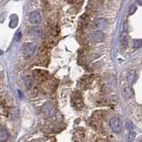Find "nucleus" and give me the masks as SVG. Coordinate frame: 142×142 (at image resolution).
<instances>
[{
	"instance_id": "nucleus-5",
	"label": "nucleus",
	"mask_w": 142,
	"mask_h": 142,
	"mask_svg": "<svg viewBox=\"0 0 142 142\" xmlns=\"http://www.w3.org/2000/svg\"><path fill=\"white\" fill-rule=\"evenodd\" d=\"M36 49H37V45H36V44H34V43H29V44H28L24 48L25 56L26 57H30L31 55H33L35 53V51H36Z\"/></svg>"
},
{
	"instance_id": "nucleus-9",
	"label": "nucleus",
	"mask_w": 142,
	"mask_h": 142,
	"mask_svg": "<svg viewBox=\"0 0 142 142\" xmlns=\"http://www.w3.org/2000/svg\"><path fill=\"white\" fill-rule=\"evenodd\" d=\"M137 80V73L135 70H131L128 74V81L131 84H134Z\"/></svg>"
},
{
	"instance_id": "nucleus-2",
	"label": "nucleus",
	"mask_w": 142,
	"mask_h": 142,
	"mask_svg": "<svg viewBox=\"0 0 142 142\" xmlns=\"http://www.w3.org/2000/svg\"><path fill=\"white\" fill-rule=\"evenodd\" d=\"M41 15L37 11L31 12L28 15V21L29 22L33 25H38L40 22H41Z\"/></svg>"
},
{
	"instance_id": "nucleus-12",
	"label": "nucleus",
	"mask_w": 142,
	"mask_h": 142,
	"mask_svg": "<svg viewBox=\"0 0 142 142\" xmlns=\"http://www.w3.org/2000/svg\"><path fill=\"white\" fill-rule=\"evenodd\" d=\"M18 25V18L15 14H13V17L11 18V21H10V27L11 28H15L16 26Z\"/></svg>"
},
{
	"instance_id": "nucleus-19",
	"label": "nucleus",
	"mask_w": 142,
	"mask_h": 142,
	"mask_svg": "<svg viewBox=\"0 0 142 142\" xmlns=\"http://www.w3.org/2000/svg\"><path fill=\"white\" fill-rule=\"evenodd\" d=\"M21 38V31H18V32L15 34V37H14V40H15V41H20Z\"/></svg>"
},
{
	"instance_id": "nucleus-14",
	"label": "nucleus",
	"mask_w": 142,
	"mask_h": 142,
	"mask_svg": "<svg viewBox=\"0 0 142 142\" xmlns=\"http://www.w3.org/2000/svg\"><path fill=\"white\" fill-rule=\"evenodd\" d=\"M121 43H122V44L124 47L127 46V44H128V37H127L126 35H123L122 37H121Z\"/></svg>"
},
{
	"instance_id": "nucleus-1",
	"label": "nucleus",
	"mask_w": 142,
	"mask_h": 142,
	"mask_svg": "<svg viewBox=\"0 0 142 142\" xmlns=\"http://www.w3.org/2000/svg\"><path fill=\"white\" fill-rule=\"evenodd\" d=\"M110 127L113 131L115 132H120L122 131V123L119 118L117 117H112L109 121Z\"/></svg>"
},
{
	"instance_id": "nucleus-16",
	"label": "nucleus",
	"mask_w": 142,
	"mask_h": 142,
	"mask_svg": "<svg viewBox=\"0 0 142 142\" xmlns=\"http://www.w3.org/2000/svg\"><path fill=\"white\" fill-rule=\"evenodd\" d=\"M125 128H126L128 131H132L134 128V125L132 124V123L131 121H127L126 124H125Z\"/></svg>"
},
{
	"instance_id": "nucleus-3",
	"label": "nucleus",
	"mask_w": 142,
	"mask_h": 142,
	"mask_svg": "<svg viewBox=\"0 0 142 142\" xmlns=\"http://www.w3.org/2000/svg\"><path fill=\"white\" fill-rule=\"evenodd\" d=\"M90 38H91L92 41L99 43L102 42L105 39V35H104L103 32L99 31V30H97V31H93L90 34Z\"/></svg>"
},
{
	"instance_id": "nucleus-20",
	"label": "nucleus",
	"mask_w": 142,
	"mask_h": 142,
	"mask_svg": "<svg viewBox=\"0 0 142 142\" xmlns=\"http://www.w3.org/2000/svg\"><path fill=\"white\" fill-rule=\"evenodd\" d=\"M138 1V4H140V6H142V0H137Z\"/></svg>"
},
{
	"instance_id": "nucleus-21",
	"label": "nucleus",
	"mask_w": 142,
	"mask_h": 142,
	"mask_svg": "<svg viewBox=\"0 0 142 142\" xmlns=\"http://www.w3.org/2000/svg\"><path fill=\"white\" fill-rule=\"evenodd\" d=\"M2 54H3V51H2V50L0 49V55H2Z\"/></svg>"
},
{
	"instance_id": "nucleus-18",
	"label": "nucleus",
	"mask_w": 142,
	"mask_h": 142,
	"mask_svg": "<svg viewBox=\"0 0 142 142\" xmlns=\"http://www.w3.org/2000/svg\"><path fill=\"white\" fill-rule=\"evenodd\" d=\"M135 136H136V133H135L134 131H130L129 133H128V135H127V139L128 140H133V139H135Z\"/></svg>"
},
{
	"instance_id": "nucleus-10",
	"label": "nucleus",
	"mask_w": 142,
	"mask_h": 142,
	"mask_svg": "<svg viewBox=\"0 0 142 142\" xmlns=\"http://www.w3.org/2000/svg\"><path fill=\"white\" fill-rule=\"evenodd\" d=\"M41 34H42L41 28H39L37 27L31 28L29 29V35L32 36V37H39Z\"/></svg>"
},
{
	"instance_id": "nucleus-15",
	"label": "nucleus",
	"mask_w": 142,
	"mask_h": 142,
	"mask_svg": "<svg viewBox=\"0 0 142 142\" xmlns=\"http://www.w3.org/2000/svg\"><path fill=\"white\" fill-rule=\"evenodd\" d=\"M133 46L136 48H139L142 46V39H135L133 40Z\"/></svg>"
},
{
	"instance_id": "nucleus-8",
	"label": "nucleus",
	"mask_w": 142,
	"mask_h": 142,
	"mask_svg": "<svg viewBox=\"0 0 142 142\" xmlns=\"http://www.w3.org/2000/svg\"><path fill=\"white\" fill-rule=\"evenodd\" d=\"M43 110L44 112L47 115H53L54 114V108L53 106V104L51 103H46L45 105L43 108Z\"/></svg>"
},
{
	"instance_id": "nucleus-4",
	"label": "nucleus",
	"mask_w": 142,
	"mask_h": 142,
	"mask_svg": "<svg viewBox=\"0 0 142 142\" xmlns=\"http://www.w3.org/2000/svg\"><path fill=\"white\" fill-rule=\"evenodd\" d=\"M123 95L125 99H131L134 96V91L131 84H125L123 87Z\"/></svg>"
},
{
	"instance_id": "nucleus-7",
	"label": "nucleus",
	"mask_w": 142,
	"mask_h": 142,
	"mask_svg": "<svg viewBox=\"0 0 142 142\" xmlns=\"http://www.w3.org/2000/svg\"><path fill=\"white\" fill-rule=\"evenodd\" d=\"M72 103L75 108H79L83 106V102H82V98L81 95H80L78 92H75V94L72 97Z\"/></svg>"
},
{
	"instance_id": "nucleus-13",
	"label": "nucleus",
	"mask_w": 142,
	"mask_h": 142,
	"mask_svg": "<svg viewBox=\"0 0 142 142\" xmlns=\"http://www.w3.org/2000/svg\"><path fill=\"white\" fill-rule=\"evenodd\" d=\"M24 84H25V86H26V89L29 90L31 88L32 86V79L30 77H26L25 80H24Z\"/></svg>"
},
{
	"instance_id": "nucleus-17",
	"label": "nucleus",
	"mask_w": 142,
	"mask_h": 142,
	"mask_svg": "<svg viewBox=\"0 0 142 142\" xmlns=\"http://www.w3.org/2000/svg\"><path fill=\"white\" fill-rule=\"evenodd\" d=\"M137 10V6H136V4H131V6H130V8H129V11H128V13H129L130 15H132L135 12H136Z\"/></svg>"
},
{
	"instance_id": "nucleus-11",
	"label": "nucleus",
	"mask_w": 142,
	"mask_h": 142,
	"mask_svg": "<svg viewBox=\"0 0 142 142\" xmlns=\"http://www.w3.org/2000/svg\"><path fill=\"white\" fill-rule=\"evenodd\" d=\"M8 139V132L6 130H0V141H4Z\"/></svg>"
},
{
	"instance_id": "nucleus-6",
	"label": "nucleus",
	"mask_w": 142,
	"mask_h": 142,
	"mask_svg": "<svg viewBox=\"0 0 142 142\" xmlns=\"http://www.w3.org/2000/svg\"><path fill=\"white\" fill-rule=\"evenodd\" d=\"M106 25H108V21L104 18H99V19H97V20L94 21L93 23V27L95 29H102V28H106Z\"/></svg>"
}]
</instances>
